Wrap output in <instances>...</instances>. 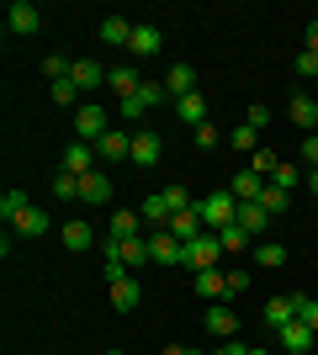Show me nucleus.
<instances>
[{
    "instance_id": "obj_1",
    "label": "nucleus",
    "mask_w": 318,
    "mask_h": 355,
    "mask_svg": "<svg viewBox=\"0 0 318 355\" xmlns=\"http://www.w3.org/2000/svg\"><path fill=\"white\" fill-rule=\"evenodd\" d=\"M239 196L233 191H212L207 202H197V212H202V223H207L212 234H223V228H233V223H239Z\"/></svg>"
},
{
    "instance_id": "obj_2",
    "label": "nucleus",
    "mask_w": 318,
    "mask_h": 355,
    "mask_svg": "<svg viewBox=\"0 0 318 355\" xmlns=\"http://www.w3.org/2000/svg\"><path fill=\"white\" fill-rule=\"evenodd\" d=\"M181 266H186V270H218V266H223V239L207 228L202 239H191V244H186Z\"/></svg>"
},
{
    "instance_id": "obj_3",
    "label": "nucleus",
    "mask_w": 318,
    "mask_h": 355,
    "mask_svg": "<svg viewBox=\"0 0 318 355\" xmlns=\"http://www.w3.org/2000/svg\"><path fill=\"white\" fill-rule=\"evenodd\" d=\"M75 133H80V138H96V144L112 133V117H106L101 101H91V106H80V112H75Z\"/></svg>"
},
{
    "instance_id": "obj_4",
    "label": "nucleus",
    "mask_w": 318,
    "mask_h": 355,
    "mask_svg": "<svg viewBox=\"0 0 318 355\" xmlns=\"http://www.w3.org/2000/svg\"><path fill=\"white\" fill-rule=\"evenodd\" d=\"M6 27H11L16 37H32V32L43 27V11H37L32 0H11V6H6Z\"/></svg>"
},
{
    "instance_id": "obj_5",
    "label": "nucleus",
    "mask_w": 318,
    "mask_h": 355,
    "mask_svg": "<svg viewBox=\"0 0 318 355\" xmlns=\"http://www.w3.org/2000/svg\"><path fill=\"white\" fill-rule=\"evenodd\" d=\"M181 254H186V244L170 234V228H154L149 234V260L154 266H181Z\"/></svg>"
},
{
    "instance_id": "obj_6",
    "label": "nucleus",
    "mask_w": 318,
    "mask_h": 355,
    "mask_svg": "<svg viewBox=\"0 0 318 355\" xmlns=\"http://www.w3.org/2000/svg\"><path fill=\"white\" fill-rule=\"evenodd\" d=\"M159 154H165L159 133H149V128H143V133H133V154H127V159H133L138 170H154V164H159Z\"/></svg>"
},
{
    "instance_id": "obj_7",
    "label": "nucleus",
    "mask_w": 318,
    "mask_h": 355,
    "mask_svg": "<svg viewBox=\"0 0 318 355\" xmlns=\"http://www.w3.org/2000/svg\"><path fill=\"white\" fill-rule=\"evenodd\" d=\"M276 340H281V350H287V355H308V350H313V340H318V334L303 324V318H292V324L281 329Z\"/></svg>"
},
{
    "instance_id": "obj_8",
    "label": "nucleus",
    "mask_w": 318,
    "mask_h": 355,
    "mask_svg": "<svg viewBox=\"0 0 318 355\" xmlns=\"http://www.w3.org/2000/svg\"><path fill=\"white\" fill-rule=\"evenodd\" d=\"M80 202H91V207H106V202H112V175H101V170L80 175Z\"/></svg>"
},
{
    "instance_id": "obj_9",
    "label": "nucleus",
    "mask_w": 318,
    "mask_h": 355,
    "mask_svg": "<svg viewBox=\"0 0 318 355\" xmlns=\"http://www.w3.org/2000/svg\"><path fill=\"white\" fill-rule=\"evenodd\" d=\"M165 228H170V234H175V239H181V244H191V239H202V234H207V223H202V212H197V207L175 212V218H170Z\"/></svg>"
},
{
    "instance_id": "obj_10",
    "label": "nucleus",
    "mask_w": 318,
    "mask_h": 355,
    "mask_svg": "<svg viewBox=\"0 0 318 355\" xmlns=\"http://www.w3.org/2000/svg\"><path fill=\"white\" fill-rule=\"evenodd\" d=\"M260 318H265V329H276V334H281V329H287L292 318H297V297H271Z\"/></svg>"
},
{
    "instance_id": "obj_11",
    "label": "nucleus",
    "mask_w": 318,
    "mask_h": 355,
    "mask_svg": "<svg viewBox=\"0 0 318 355\" xmlns=\"http://www.w3.org/2000/svg\"><path fill=\"white\" fill-rule=\"evenodd\" d=\"M106 74H112V69H101L96 59H75L69 80H75V85H80V96H85V90H101V85H106Z\"/></svg>"
},
{
    "instance_id": "obj_12",
    "label": "nucleus",
    "mask_w": 318,
    "mask_h": 355,
    "mask_svg": "<svg viewBox=\"0 0 318 355\" xmlns=\"http://www.w3.org/2000/svg\"><path fill=\"white\" fill-rule=\"evenodd\" d=\"M207 334H218V340H239V318L228 313V302H212V308H207Z\"/></svg>"
},
{
    "instance_id": "obj_13",
    "label": "nucleus",
    "mask_w": 318,
    "mask_h": 355,
    "mask_svg": "<svg viewBox=\"0 0 318 355\" xmlns=\"http://www.w3.org/2000/svg\"><path fill=\"white\" fill-rule=\"evenodd\" d=\"M159 48H165V32H159V27H133V43H127L133 59H154Z\"/></svg>"
},
{
    "instance_id": "obj_14",
    "label": "nucleus",
    "mask_w": 318,
    "mask_h": 355,
    "mask_svg": "<svg viewBox=\"0 0 318 355\" xmlns=\"http://www.w3.org/2000/svg\"><path fill=\"white\" fill-rule=\"evenodd\" d=\"M64 170H69V175H91L96 170V144H69L64 148Z\"/></svg>"
},
{
    "instance_id": "obj_15",
    "label": "nucleus",
    "mask_w": 318,
    "mask_h": 355,
    "mask_svg": "<svg viewBox=\"0 0 318 355\" xmlns=\"http://www.w3.org/2000/svg\"><path fill=\"white\" fill-rule=\"evenodd\" d=\"M197 292L212 297V302H228V270L223 266L218 270H197Z\"/></svg>"
},
{
    "instance_id": "obj_16",
    "label": "nucleus",
    "mask_w": 318,
    "mask_h": 355,
    "mask_svg": "<svg viewBox=\"0 0 318 355\" xmlns=\"http://www.w3.org/2000/svg\"><path fill=\"white\" fill-rule=\"evenodd\" d=\"M91 244H96V228H91V223H85V218H69V223H64V250H91Z\"/></svg>"
},
{
    "instance_id": "obj_17",
    "label": "nucleus",
    "mask_w": 318,
    "mask_h": 355,
    "mask_svg": "<svg viewBox=\"0 0 318 355\" xmlns=\"http://www.w3.org/2000/svg\"><path fill=\"white\" fill-rule=\"evenodd\" d=\"M165 90L175 101H181V96H197V69H191V64H175V69L165 74Z\"/></svg>"
},
{
    "instance_id": "obj_18",
    "label": "nucleus",
    "mask_w": 318,
    "mask_h": 355,
    "mask_svg": "<svg viewBox=\"0 0 318 355\" xmlns=\"http://www.w3.org/2000/svg\"><path fill=\"white\" fill-rule=\"evenodd\" d=\"M96 154H101V159H127V154H133V133L112 128V133H106L101 144H96Z\"/></svg>"
},
{
    "instance_id": "obj_19",
    "label": "nucleus",
    "mask_w": 318,
    "mask_h": 355,
    "mask_svg": "<svg viewBox=\"0 0 318 355\" xmlns=\"http://www.w3.org/2000/svg\"><path fill=\"white\" fill-rule=\"evenodd\" d=\"M175 117L186 122V128H202V122H207V96H181V101H175Z\"/></svg>"
},
{
    "instance_id": "obj_20",
    "label": "nucleus",
    "mask_w": 318,
    "mask_h": 355,
    "mask_svg": "<svg viewBox=\"0 0 318 355\" xmlns=\"http://www.w3.org/2000/svg\"><path fill=\"white\" fill-rule=\"evenodd\" d=\"M138 297H143V292H138V276H122V282H112V308H117V313H133V308H138Z\"/></svg>"
},
{
    "instance_id": "obj_21",
    "label": "nucleus",
    "mask_w": 318,
    "mask_h": 355,
    "mask_svg": "<svg viewBox=\"0 0 318 355\" xmlns=\"http://www.w3.org/2000/svg\"><path fill=\"white\" fill-rule=\"evenodd\" d=\"M101 43H106V48H127V43H133V21L106 16V21H101Z\"/></svg>"
},
{
    "instance_id": "obj_22",
    "label": "nucleus",
    "mask_w": 318,
    "mask_h": 355,
    "mask_svg": "<svg viewBox=\"0 0 318 355\" xmlns=\"http://www.w3.org/2000/svg\"><path fill=\"white\" fill-rule=\"evenodd\" d=\"M106 85H112V90L122 96V101H127V96H138V85H143V80H138V69H133V64H117V69L106 74Z\"/></svg>"
},
{
    "instance_id": "obj_23",
    "label": "nucleus",
    "mask_w": 318,
    "mask_h": 355,
    "mask_svg": "<svg viewBox=\"0 0 318 355\" xmlns=\"http://www.w3.org/2000/svg\"><path fill=\"white\" fill-rule=\"evenodd\" d=\"M228 191L239 196V202H260V191H265V180H260L255 170H239V175L228 180Z\"/></svg>"
},
{
    "instance_id": "obj_24",
    "label": "nucleus",
    "mask_w": 318,
    "mask_h": 355,
    "mask_svg": "<svg viewBox=\"0 0 318 355\" xmlns=\"http://www.w3.org/2000/svg\"><path fill=\"white\" fill-rule=\"evenodd\" d=\"M292 122H297L303 133H313V128H318V101L308 96V90H303V96H292Z\"/></svg>"
},
{
    "instance_id": "obj_25",
    "label": "nucleus",
    "mask_w": 318,
    "mask_h": 355,
    "mask_svg": "<svg viewBox=\"0 0 318 355\" xmlns=\"http://www.w3.org/2000/svg\"><path fill=\"white\" fill-rule=\"evenodd\" d=\"M138 218L149 223V228H165L170 218H175V212H170V202H165V191H154L149 202H143V207H138Z\"/></svg>"
},
{
    "instance_id": "obj_26",
    "label": "nucleus",
    "mask_w": 318,
    "mask_h": 355,
    "mask_svg": "<svg viewBox=\"0 0 318 355\" xmlns=\"http://www.w3.org/2000/svg\"><path fill=\"white\" fill-rule=\"evenodd\" d=\"M287 266V244H265V239H260L255 244V270H281Z\"/></svg>"
},
{
    "instance_id": "obj_27",
    "label": "nucleus",
    "mask_w": 318,
    "mask_h": 355,
    "mask_svg": "<svg viewBox=\"0 0 318 355\" xmlns=\"http://www.w3.org/2000/svg\"><path fill=\"white\" fill-rule=\"evenodd\" d=\"M265 223H271V212L260 207V202H244V207H239V228H244L249 239H255V234H265Z\"/></svg>"
},
{
    "instance_id": "obj_28",
    "label": "nucleus",
    "mask_w": 318,
    "mask_h": 355,
    "mask_svg": "<svg viewBox=\"0 0 318 355\" xmlns=\"http://www.w3.org/2000/svg\"><path fill=\"white\" fill-rule=\"evenodd\" d=\"M106 239H117V244L138 239V212H112V223H106Z\"/></svg>"
},
{
    "instance_id": "obj_29",
    "label": "nucleus",
    "mask_w": 318,
    "mask_h": 355,
    "mask_svg": "<svg viewBox=\"0 0 318 355\" xmlns=\"http://www.w3.org/2000/svg\"><path fill=\"white\" fill-rule=\"evenodd\" d=\"M260 207L276 218V212H287V207H292V191H287V186H276V180H265V191H260Z\"/></svg>"
},
{
    "instance_id": "obj_30",
    "label": "nucleus",
    "mask_w": 318,
    "mask_h": 355,
    "mask_svg": "<svg viewBox=\"0 0 318 355\" xmlns=\"http://www.w3.org/2000/svg\"><path fill=\"white\" fill-rule=\"evenodd\" d=\"M11 228H16V234H27V239H37V234H48V212H43V207H27Z\"/></svg>"
},
{
    "instance_id": "obj_31",
    "label": "nucleus",
    "mask_w": 318,
    "mask_h": 355,
    "mask_svg": "<svg viewBox=\"0 0 318 355\" xmlns=\"http://www.w3.org/2000/svg\"><path fill=\"white\" fill-rule=\"evenodd\" d=\"M122 250V266L138 270V266H149V239H127V244H117Z\"/></svg>"
},
{
    "instance_id": "obj_32",
    "label": "nucleus",
    "mask_w": 318,
    "mask_h": 355,
    "mask_svg": "<svg viewBox=\"0 0 318 355\" xmlns=\"http://www.w3.org/2000/svg\"><path fill=\"white\" fill-rule=\"evenodd\" d=\"M249 170H255L260 180H271L276 170H281V159H276V154H271V144H265V148H255V154H249Z\"/></svg>"
},
{
    "instance_id": "obj_33",
    "label": "nucleus",
    "mask_w": 318,
    "mask_h": 355,
    "mask_svg": "<svg viewBox=\"0 0 318 355\" xmlns=\"http://www.w3.org/2000/svg\"><path fill=\"white\" fill-rule=\"evenodd\" d=\"M27 207H32V202H27V191H16V186H11L6 196H0V218H6V223H16Z\"/></svg>"
},
{
    "instance_id": "obj_34",
    "label": "nucleus",
    "mask_w": 318,
    "mask_h": 355,
    "mask_svg": "<svg viewBox=\"0 0 318 355\" xmlns=\"http://www.w3.org/2000/svg\"><path fill=\"white\" fill-rule=\"evenodd\" d=\"M75 196H80V175L59 170V175H53V202H75Z\"/></svg>"
},
{
    "instance_id": "obj_35",
    "label": "nucleus",
    "mask_w": 318,
    "mask_h": 355,
    "mask_svg": "<svg viewBox=\"0 0 318 355\" xmlns=\"http://www.w3.org/2000/svg\"><path fill=\"white\" fill-rule=\"evenodd\" d=\"M69 69H75V59H64V53H48V59H43V74L53 80V85H59V80H69Z\"/></svg>"
},
{
    "instance_id": "obj_36",
    "label": "nucleus",
    "mask_w": 318,
    "mask_h": 355,
    "mask_svg": "<svg viewBox=\"0 0 318 355\" xmlns=\"http://www.w3.org/2000/svg\"><path fill=\"white\" fill-rule=\"evenodd\" d=\"M228 144H233V148H244V154H255V148H265V144H260V133H255V128H244V122L233 128V133H228Z\"/></svg>"
},
{
    "instance_id": "obj_37",
    "label": "nucleus",
    "mask_w": 318,
    "mask_h": 355,
    "mask_svg": "<svg viewBox=\"0 0 318 355\" xmlns=\"http://www.w3.org/2000/svg\"><path fill=\"white\" fill-rule=\"evenodd\" d=\"M218 239H223V254H239L244 244H249V234H244L239 223H233V228H223V234H218Z\"/></svg>"
},
{
    "instance_id": "obj_38",
    "label": "nucleus",
    "mask_w": 318,
    "mask_h": 355,
    "mask_svg": "<svg viewBox=\"0 0 318 355\" xmlns=\"http://www.w3.org/2000/svg\"><path fill=\"white\" fill-rule=\"evenodd\" d=\"M80 101V85L75 80H59V85H53V106H75Z\"/></svg>"
},
{
    "instance_id": "obj_39",
    "label": "nucleus",
    "mask_w": 318,
    "mask_h": 355,
    "mask_svg": "<svg viewBox=\"0 0 318 355\" xmlns=\"http://www.w3.org/2000/svg\"><path fill=\"white\" fill-rule=\"evenodd\" d=\"M297 318L318 334V297H297Z\"/></svg>"
},
{
    "instance_id": "obj_40",
    "label": "nucleus",
    "mask_w": 318,
    "mask_h": 355,
    "mask_svg": "<svg viewBox=\"0 0 318 355\" xmlns=\"http://www.w3.org/2000/svg\"><path fill=\"white\" fill-rule=\"evenodd\" d=\"M165 202H170V212H186V207H197V202L186 196V186H165Z\"/></svg>"
},
{
    "instance_id": "obj_41",
    "label": "nucleus",
    "mask_w": 318,
    "mask_h": 355,
    "mask_svg": "<svg viewBox=\"0 0 318 355\" xmlns=\"http://www.w3.org/2000/svg\"><path fill=\"white\" fill-rule=\"evenodd\" d=\"M276 186H287V191H292V186H297V180H303V170H297V164H281V170H276Z\"/></svg>"
},
{
    "instance_id": "obj_42",
    "label": "nucleus",
    "mask_w": 318,
    "mask_h": 355,
    "mask_svg": "<svg viewBox=\"0 0 318 355\" xmlns=\"http://www.w3.org/2000/svg\"><path fill=\"white\" fill-rule=\"evenodd\" d=\"M265 122H271V112H265V106H249V112H244V128H255V133L265 128Z\"/></svg>"
},
{
    "instance_id": "obj_43",
    "label": "nucleus",
    "mask_w": 318,
    "mask_h": 355,
    "mask_svg": "<svg viewBox=\"0 0 318 355\" xmlns=\"http://www.w3.org/2000/svg\"><path fill=\"white\" fill-rule=\"evenodd\" d=\"M249 292V270H228V297Z\"/></svg>"
},
{
    "instance_id": "obj_44",
    "label": "nucleus",
    "mask_w": 318,
    "mask_h": 355,
    "mask_svg": "<svg viewBox=\"0 0 318 355\" xmlns=\"http://www.w3.org/2000/svg\"><path fill=\"white\" fill-rule=\"evenodd\" d=\"M303 164H308V170H318V133L303 138Z\"/></svg>"
},
{
    "instance_id": "obj_45",
    "label": "nucleus",
    "mask_w": 318,
    "mask_h": 355,
    "mask_svg": "<svg viewBox=\"0 0 318 355\" xmlns=\"http://www.w3.org/2000/svg\"><path fill=\"white\" fill-rule=\"evenodd\" d=\"M197 144H202V148H218L223 138H218V128H212V122H202V128H197Z\"/></svg>"
},
{
    "instance_id": "obj_46",
    "label": "nucleus",
    "mask_w": 318,
    "mask_h": 355,
    "mask_svg": "<svg viewBox=\"0 0 318 355\" xmlns=\"http://www.w3.org/2000/svg\"><path fill=\"white\" fill-rule=\"evenodd\" d=\"M297 74H303V80H313V74H318V53H308V48H303V59H297Z\"/></svg>"
},
{
    "instance_id": "obj_47",
    "label": "nucleus",
    "mask_w": 318,
    "mask_h": 355,
    "mask_svg": "<svg viewBox=\"0 0 318 355\" xmlns=\"http://www.w3.org/2000/svg\"><path fill=\"white\" fill-rule=\"evenodd\" d=\"M218 355H249V345H244V340H223V345H218Z\"/></svg>"
},
{
    "instance_id": "obj_48",
    "label": "nucleus",
    "mask_w": 318,
    "mask_h": 355,
    "mask_svg": "<svg viewBox=\"0 0 318 355\" xmlns=\"http://www.w3.org/2000/svg\"><path fill=\"white\" fill-rule=\"evenodd\" d=\"M308 53H318V16L308 21Z\"/></svg>"
},
{
    "instance_id": "obj_49",
    "label": "nucleus",
    "mask_w": 318,
    "mask_h": 355,
    "mask_svg": "<svg viewBox=\"0 0 318 355\" xmlns=\"http://www.w3.org/2000/svg\"><path fill=\"white\" fill-rule=\"evenodd\" d=\"M308 186H313V196H318V170H308Z\"/></svg>"
},
{
    "instance_id": "obj_50",
    "label": "nucleus",
    "mask_w": 318,
    "mask_h": 355,
    "mask_svg": "<svg viewBox=\"0 0 318 355\" xmlns=\"http://www.w3.org/2000/svg\"><path fill=\"white\" fill-rule=\"evenodd\" d=\"M249 355H271V350H249Z\"/></svg>"
},
{
    "instance_id": "obj_51",
    "label": "nucleus",
    "mask_w": 318,
    "mask_h": 355,
    "mask_svg": "<svg viewBox=\"0 0 318 355\" xmlns=\"http://www.w3.org/2000/svg\"><path fill=\"white\" fill-rule=\"evenodd\" d=\"M106 355H122V350H106Z\"/></svg>"
}]
</instances>
